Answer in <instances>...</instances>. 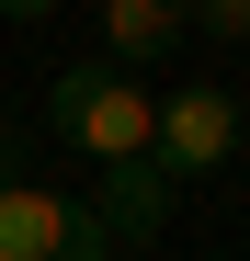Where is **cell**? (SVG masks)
<instances>
[{"mask_svg": "<svg viewBox=\"0 0 250 261\" xmlns=\"http://www.w3.org/2000/svg\"><path fill=\"white\" fill-rule=\"evenodd\" d=\"M171 204H182V182H171L159 159H114L91 216H103V239H114V250H137V239H159V227H171Z\"/></svg>", "mask_w": 250, "mask_h": 261, "instance_id": "4", "label": "cell"}, {"mask_svg": "<svg viewBox=\"0 0 250 261\" xmlns=\"http://www.w3.org/2000/svg\"><path fill=\"white\" fill-rule=\"evenodd\" d=\"M182 34H216V46H250V0H182Z\"/></svg>", "mask_w": 250, "mask_h": 261, "instance_id": "6", "label": "cell"}, {"mask_svg": "<svg viewBox=\"0 0 250 261\" xmlns=\"http://www.w3.org/2000/svg\"><path fill=\"white\" fill-rule=\"evenodd\" d=\"M12 159H23V137H0V182H12Z\"/></svg>", "mask_w": 250, "mask_h": 261, "instance_id": "8", "label": "cell"}, {"mask_svg": "<svg viewBox=\"0 0 250 261\" xmlns=\"http://www.w3.org/2000/svg\"><path fill=\"white\" fill-rule=\"evenodd\" d=\"M239 91H216V80H182L171 102H159V125H148V159L171 170V182H193V170H228L239 159Z\"/></svg>", "mask_w": 250, "mask_h": 261, "instance_id": "2", "label": "cell"}, {"mask_svg": "<svg viewBox=\"0 0 250 261\" xmlns=\"http://www.w3.org/2000/svg\"><path fill=\"white\" fill-rule=\"evenodd\" d=\"M0 261H114V239H103L91 204L34 193V182H0Z\"/></svg>", "mask_w": 250, "mask_h": 261, "instance_id": "3", "label": "cell"}, {"mask_svg": "<svg viewBox=\"0 0 250 261\" xmlns=\"http://www.w3.org/2000/svg\"><path fill=\"white\" fill-rule=\"evenodd\" d=\"M46 114H57V137L80 148V159H148V125H159V102L137 91V80H125V68H57V91H46Z\"/></svg>", "mask_w": 250, "mask_h": 261, "instance_id": "1", "label": "cell"}, {"mask_svg": "<svg viewBox=\"0 0 250 261\" xmlns=\"http://www.w3.org/2000/svg\"><path fill=\"white\" fill-rule=\"evenodd\" d=\"M182 46V0H103V68L137 80V57H171Z\"/></svg>", "mask_w": 250, "mask_h": 261, "instance_id": "5", "label": "cell"}, {"mask_svg": "<svg viewBox=\"0 0 250 261\" xmlns=\"http://www.w3.org/2000/svg\"><path fill=\"white\" fill-rule=\"evenodd\" d=\"M34 12H46V0H0V23H34Z\"/></svg>", "mask_w": 250, "mask_h": 261, "instance_id": "7", "label": "cell"}]
</instances>
